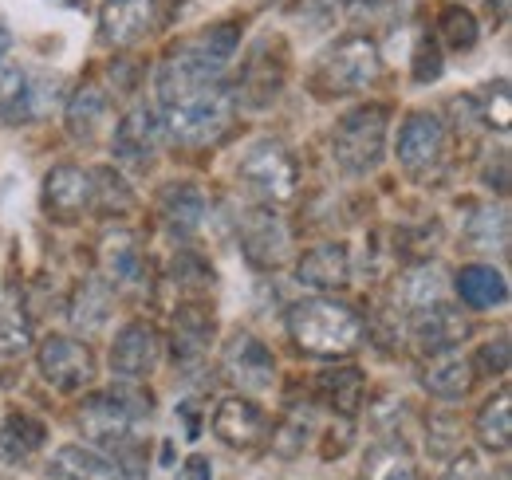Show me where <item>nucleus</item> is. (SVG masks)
I'll use <instances>...</instances> for the list:
<instances>
[{
    "mask_svg": "<svg viewBox=\"0 0 512 480\" xmlns=\"http://www.w3.org/2000/svg\"><path fill=\"white\" fill-rule=\"evenodd\" d=\"M241 44V28L233 20L209 24L197 36L174 44L158 71L154 91L162 107V126L182 146H209L233 122V91L225 87V67Z\"/></svg>",
    "mask_w": 512,
    "mask_h": 480,
    "instance_id": "obj_1",
    "label": "nucleus"
},
{
    "mask_svg": "<svg viewBox=\"0 0 512 480\" xmlns=\"http://www.w3.org/2000/svg\"><path fill=\"white\" fill-rule=\"evenodd\" d=\"M150 410H154V398H150V390H142V386H134V382H119V386H111V390H99V394H91V398H83L79 402V429L91 437V441H99V445H107V449H119L123 453V461H115L119 469H130L138 457V429L150 421Z\"/></svg>",
    "mask_w": 512,
    "mask_h": 480,
    "instance_id": "obj_2",
    "label": "nucleus"
},
{
    "mask_svg": "<svg viewBox=\"0 0 512 480\" xmlns=\"http://www.w3.org/2000/svg\"><path fill=\"white\" fill-rule=\"evenodd\" d=\"M288 335L304 355L316 359H347L363 347V319L355 307L331 300V296H312L300 300L288 311Z\"/></svg>",
    "mask_w": 512,
    "mask_h": 480,
    "instance_id": "obj_3",
    "label": "nucleus"
},
{
    "mask_svg": "<svg viewBox=\"0 0 512 480\" xmlns=\"http://www.w3.org/2000/svg\"><path fill=\"white\" fill-rule=\"evenodd\" d=\"M386 107L379 103H363L355 111H347L343 119L335 122V134H331V154L339 162L343 174L351 178H363L371 170H379L386 154Z\"/></svg>",
    "mask_w": 512,
    "mask_h": 480,
    "instance_id": "obj_4",
    "label": "nucleus"
},
{
    "mask_svg": "<svg viewBox=\"0 0 512 480\" xmlns=\"http://www.w3.org/2000/svg\"><path fill=\"white\" fill-rule=\"evenodd\" d=\"M383 71V56H379V44L367 36V32H351L343 36L316 67V91L323 99L331 95H355V91H367Z\"/></svg>",
    "mask_w": 512,
    "mask_h": 480,
    "instance_id": "obj_5",
    "label": "nucleus"
},
{
    "mask_svg": "<svg viewBox=\"0 0 512 480\" xmlns=\"http://www.w3.org/2000/svg\"><path fill=\"white\" fill-rule=\"evenodd\" d=\"M237 178L249 185V193H256L264 205H288L300 189V162L272 138H260L245 150Z\"/></svg>",
    "mask_w": 512,
    "mask_h": 480,
    "instance_id": "obj_6",
    "label": "nucleus"
},
{
    "mask_svg": "<svg viewBox=\"0 0 512 480\" xmlns=\"http://www.w3.org/2000/svg\"><path fill=\"white\" fill-rule=\"evenodd\" d=\"M40 362V374L48 386H56L60 394H75L83 386L95 382V355L83 339H71V335H48L36 351Z\"/></svg>",
    "mask_w": 512,
    "mask_h": 480,
    "instance_id": "obj_7",
    "label": "nucleus"
},
{
    "mask_svg": "<svg viewBox=\"0 0 512 480\" xmlns=\"http://www.w3.org/2000/svg\"><path fill=\"white\" fill-rule=\"evenodd\" d=\"M446 122L430 111H414L406 115L402 130H398V162L406 174L414 178H426L434 166L446 162Z\"/></svg>",
    "mask_w": 512,
    "mask_h": 480,
    "instance_id": "obj_8",
    "label": "nucleus"
},
{
    "mask_svg": "<svg viewBox=\"0 0 512 480\" xmlns=\"http://www.w3.org/2000/svg\"><path fill=\"white\" fill-rule=\"evenodd\" d=\"M237 237H241V252L245 260L268 272V268H280L292 252V233L288 225L280 221V213H272V205H260L249 209L241 221H237Z\"/></svg>",
    "mask_w": 512,
    "mask_h": 480,
    "instance_id": "obj_9",
    "label": "nucleus"
},
{
    "mask_svg": "<svg viewBox=\"0 0 512 480\" xmlns=\"http://www.w3.org/2000/svg\"><path fill=\"white\" fill-rule=\"evenodd\" d=\"M91 201H95V181H91V170H79V166H56V170L44 178L40 205H44V213H48L56 225H75L83 213H91Z\"/></svg>",
    "mask_w": 512,
    "mask_h": 480,
    "instance_id": "obj_10",
    "label": "nucleus"
},
{
    "mask_svg": "<svg viewBox=\"0 0 512 480\" xmlns=\"http://www.w3.org/2000/svg\"><path fill=\"white\" fill-rule=\"evenodd\" d=\"M158 146H162V119L150 107L127 111L123 122L115 126V138H111V154L127 170H150L158 158Z\"/></svg>",
    "mask_w": 512,
    "mask_h": 480,
    "instance_id": "obj_11",
    "label": "nucleus"
},
{
    "mask_svg": "<svg viewBox=\"0 0 512 480\" xmlns=\"http://www.w3.org/2000/svg\"><path fill=\"white\" fill-rule=\"evenodd\" d=\"M284 71H288L284 52H276V60H272V40H256L245 63H241V79L233 87V103H245V107L276 103V95L284 87Z\"/></svg>",
    "mask_w": 512,
    "mask_h": 480,
    "instance_id": "obj_12",
    "label": "nucleus"
},
{
    "mask_svg": "<svg viewBox=\"0 0 512 480\" xmlns=\"http://www.w3.org/2000/svg\"><path fill=\"white\" fill-rule=\"evenodd\" d=\"M162 0H103L99 8V40L107 48H130L158 28Z\"/></svg>",
    "mask_w": 512,
    "mask_h": 480,
    "instance_id": "obj_13",
    "label": "nucleus"
},
{
    "mask_svg": "<svg viewBox=\"0 0 512 480\" xmlns=\"http://www.w3.org/2000/svg\"><path fill=\"white\" fill-rule=\"evenodd\" d=\"M406 319H410V339H414V347L426 351V355L453 351V347L465 343L469 331H473V323L446 300L430 303V307H422V311H410Z\"/></svg>",
    "mask_w": 512,
    "mask_h": 480,
    "instance_id": "obj_14",
    "label": "nucleus"
},
{
    "mask_svg": "<svg viewBox=\"0 0 512 480\" xmlns=\"http://www.w3.org/2000/svg\"><path fill=\"white\" fill-rule=\"evenodd\" d=\"M221 366H225V374L241 386V390H268L272 382H276V359H272V351L249 335V331H237L233 339H229V347H225V355H221Z\"/></svg>",
    "mask_w": 512,
    "mask_h": 480,
    "instance_id": "obj_15",
    "label": "nucleus"
},
{
    "mask_svg": "<svg viewBox=\"0 0 512 480\" xmlns=\"http://www.w3.org/2000/svg\"><path fill=\"white\" fill-rule=\"evenodd\" d=\"M162 359V335L150 327V323H127L119 335H115V347H111V370L127 382L146 378Z\"/></svg>",
    "mask_w": 512,
    "mask_h": 480,
    "instance_id": "obj_16",
    "label": "nucleus"
},
{
    "mask_svg": "<svg viewBox=\"0 0 512 480\" xmlns=\"http://www.w3.org/2000/svg\"><path fill=\"white\" fill-rule=\"evenodd\" d=\"M213 433L229 449H253V445H260V437L268 433V418H264V410L256 406L253 398L233 394V398L217 402V410H213Z\"/></svg>",
    "mask_w": 512,
    "mask_h": 480,
    "instance_id": "obj_17",
    "label": "nucleus"
},
{
    "mask_svg": "<svg viewBox=\"0 0 512 480\" xmlns=\"http://www.w3.org/2000/svg\"><path fill=\"white\" fill-rule=\"evenodd\" d=\"M296 280L316 292H343L351 284V252L343 244H316L296 260Z\"/></svg>",
    "mask_w": 512,
    "mask_h": 480,
    "instance_id": "obj_18",
    "label": "nucleus"
},
{
    "mask_svg": "<svg viewBox=\"0 0 512 480\" xmlns=\"http://www.w3.org/2000/svg\"><path fill=\"white\" fill-rule=\"evenodd\" d=\"M213 311L205 300H182L174 311V359L193 366V362L205 359L209 343H213Z\"/></svg>",
    "mask_w": 512,
    "mask_h": 480,
    "instance_id": "obj_19",
    "label": "nucleus"
},
{
    "mask_svg": "<svg viewBox=\"0 0 512 480\" xmlns=\"http://www.w3.org/2000/svg\"><path fill=\"white\" fill-rule=\"evenodd\" d=\"M209 213V201L197 185H166L158 197V221L174 240H190Z\"/></svg>",
    "mask_w": 512,
    "mask_h": 480,
    "instance_id": "obj_20",
    "label": "nucleus"
},
{
    "mask_svg": "<svg viewBox=\"0 0 512 480\" xmlns=\"http://www.w3.org/2000/svg\"><path fill=\"white\" fill-rule=\"evenodd\" d=\"M99 272L111 288H127L138 280L142 272V240L130 229H111L107 237L99 240Z\"/></svg>",
    "mask_w": 512,
    "mask_h": 480,
    "instance_id": "obj_21",
    "label": "nucleus"
},
{
    "mask_svg": "<svg viewBox=\"0 0 512 480\" xmlns=\"http://www.w3.org/2000/svg\"><path fill=\"white\" fill-rule=\"evenodd\" d=\"M422 386L438 402H461L473 390V366H469V359H461L453 351H438L422 370Z\"/></svg>",
    "mask_w": 512,
    "mask_h": 480,
    "instance_id": "obj_22",
    "label": "nucleus"
},
{
    "mask_svg": "<svg viewBox=\"0 0 512 480\" xmlns=\"http://www.w3.org/2000/svg\"><path fill=\"white\" fill-rule=\"evenodd\" d=\"M453 288H457L461 303L473 307V311H489V307H501L509 300V280L493 264H465L457 272Z\"/></svg>",
    "mask_w": 512,
    "mask_h": 480,
    "instance_id": "obj_23",
    "label": "nucleus"
},
{
    "mask_svg": "<svg viewBox=\"0 0 512 480\" xmlns=\"http://www.w3.org/2000/svg\"><path fill=\"white\" fill-rule=\"evenodd\" d=\"M48 477L52 480H123V469H119L115 461H107L103 453H95V449L64 445V449L52 457Z\"/></svg>",
    "mask_w": 512,
    "mask_h": 480,
    "instance_id": "obj_24",
    "label": "nucleus"
},
{
    "mask_svg": "<svg viewBox=\"0 0 512 480\" xmlns=\"http://www.w3.org/2000/svg\"><path fill=\"white\" fill-rule=\"evenodd\" d=\"M363 394H367V378L359 366H339L320 374V402L339 418H355L363 406Z\"/></svg>",
    "mask_w": 512,
    "mask_h": 480,
    "instance_id": "obj_25",
    "label": "nucleus"
},
{
    "mask_svg": "<svg viewBox=\"0 0 512 480\" xmlns=\"http://www.w3.org/2000/svg\"><path fill=\"white\" fill-rule=\"evenodd\" d=\"M67 134L75 138V142H91L95 134H99V126L107 122V95L99 91V87H79L71 99H67Z\"/></svg>",
    "mask_w": 512,
    "mask_h": 480,
    "instance_id": "obj_26",
    "label": "nucleus"
},
{
    "mask_svg": "<svg viewBox=\"0 0 512 480\" xmlns=\"http://www.w3.org/2000/svg\"><path fill=\"white\" fill-rule=\"evenodd\" d=\"M394 296H398L406 315L410 311H422L430 303H442L446 300V292H442V268L438 264H414V268H406L402 280H398V288H394Z\"/></svg>",
    "mask_w": 512,
    "mask_h": 480,
    "instance_id": "obj_27",
    "label": "nucleus"
},
{
    "mask_svg": "<svg viewBox=\"0 0 512 480\" xmlns=\"http://www.w3.org/2000/svg\"><path fill=\"white\" fill-rule=\"evenodd\" d=\"M512 394L509 386H501L481 410H477V441L489 449V453H505L512 441Z\"/></svg>",
    "mask_w": 512,
    "mask_h": 480,
    "instance_id": "obj_28",
    "label": "nucleus"
},
{
    "mask_svg": "<svg viewBox=\"0 0 512 480\" xmlns=\"http://www.w3.org/2000/svg\"><path fill=\"white\" fill-rule=\"evenodd\" d=\"M44 437H48V429L40 418L8 414V421L0 425V461H28L44 445Z\"/></svg>",
    "mask_w": 512,
    "mask_h": 480,
    "instance_id": "obj_29",
    "label": "nucleus"
},
{
    "mask_svg": "<svg viewBox=\"0 0 512 480\" xmlns=\"http://www.w3.org/2000/svg\"><path fill=\"white\" fill-rule=\"evenodd\" d=\"M67 315L79 331H99L111 315V284L107 280H83L67 303Z\"/></svg>",
    "mask_w": 512,
    "mask_h": 480,
    "instance_id": "obj_30",
    "label": "nucleus"
},
{
    "mask_svg": "<svg viewBox=\"0 0 512 480\" xmlns=\"http://www.w3.org/2000/svg\"><path fill=\"white\" fill-rule=\"evenodd\" d=\"M36 115V91L32 79L20 67H4L0 71V122L20 126Z\"/></svg>",
    "mask_w": 512,
    "mask_h": 480,
    "instance_id": "obj_31",
    "label": "nucleus"
},
{
    "mask_svg": "<svg viewBox=\"0 0 512 480\" xmlns=\"http://www.w3.org/2000/svg\"><path fill=\"white\" fill-rule=\"evenodd\" d=\"M434 32H438L434 40H442L449 52H473L477 40H481V24L465 4H446L438 12V28Z\"/></svg>",
    "mask_w": 512,
    "mask_h": 480,
    "instance_id": "obj_32",
    "label": "nucleus"
},
{
    "mask_svg": "<svg viewBox=\"0 0 512 480\" xmlns=\"http://www.w3.org/2000/svg\"><path fill=\"white\" fill-rule=\"evenodd\" d=\"M91 181H95V201H91V213L99 217H123L134 209V193H130L127 178L111 166L103 170H91Z\"/></svg>",
    "mask_w": 512,
    "mask_h": 480,
    "instance_id": "obj_33",
    "label": "nucleus"
},
{
    "mask_svg": "<svg viewBox=\"0 0 512 480\" xmlns=\"http://www.w3.org/2000/svg\"><path fill=\"white\" fill-rule=\"evenodd\" d=\"M363 480H414V461L394 441H379L363 457Z\"/></svg>",
    "mask_w": 512,
    "mask_h": 480,
    "instance_id": "obj_34",
    "label": "nucleus"
},
{
    "mask_svg": "<svg viewBox=\"0 0 512 480\" xmlns=\"http://www.w3.org/2000/svg\"><path fill=\"white\" fill-rule=\"evenodd\" d=\"M170 284L186 296V300H205V292L213 288V268L197 256V252H178L170 264Z\"/></svg>",
    "mask_w": 512,
    "mask_h": 480,
    "instance_id": "obj_35",
    "label": "nucleus"
},
{
    "mask_svg": "<svg viewBox=\"0 0 512 480\" xmlns=\"http://www.w3.org/2000/svg\"><path fill=\"white\" fill-rule=\"evenodd\" d=\"M473 111L481 115V122L497 134H509V122H512V99H509V83L497 79L489 83L481 95H473Z\"/></svg>",
    "mask_w": 512,
    "mask_h": 480,
    "instance_id": "obj_36",
    "label": "nucleus"
},
{
    "mask_svg": "<svg viewBox=\"0 0 512 480\" xmlns=\"http://www.w3.org/2000/svg\"><path fill=\"white\" fill-rule=\"evenodd\" d=\"M312 429H316L312 410H288V418L280 421L276 433H272V449H276L280 457H296V453H304V445L312 441Z\"/></svg>",
    "mask_w": 512,
    "mask_h": 480,
    "instance_id": "obj_37",
    "label": "nucleus"
},
{
    "mask_svg": "<svg viewBox=\"0 0 512 480\" xmlns=\"http://www.w3.org/2000/svg\"><path fill=\"white\" fill-rule=\"evenodd\" d=\"M32 351V327L20 311L0 315V359H20Z\"/></svg>",
    "mask_w": 512,
    "mask_h": 480,
    "instance_id": "obj_38",
    "label": "nucleus"
},
{
    "mask_svg": "<svg viewBox=\"0 0 512 480\" xmlns=\"http://www.w3.org/2000/svg\"><path fill=\"white\" fill-rule=\"evenodd\" d=\"M442 79V52L434 36H422L414 48V83H438Z\"/></svg>",
    "mask_w": 512,
    "mask_h": 480,
    "instance_id": "obj_39",
    "label": "nucleus"
},
{
    "mask_svg": "<svg viewBox=\"0 0 512 480\" xmlns=\"http://www.w3.org/2000/svg\"><path fill=\"white\" fill-rule=\"evenodd\" d=\"M473 366V374H485V378H501L505 370H509V339L501 335L497 343H485L481 351H477V359L469 362Z\"/></svg>",
    "mask_w": 512,
    "mask_h": 480,
    "instance_id": "obj_40",
    "label": "nucleus"
},
{
    "mask_svg": "<svg viewBox=\"0 0 512 480\" xmlns=\"http://www.w3.org/2000/svg\"><path fill=\"white\" fill-rule=\"evenodd\" d=\"M351 437H355L351 418H339V425L327 429V441H331V445H323V457H327V461H331V457H343V453L351 449Z\"/></svg>",
    "mask_w": 512,
    "mask_h": 480,
    "instance_id": "obj_41",
    "label": "nucleus"
},
{
    "mask_svg": "<svg viewBox=\"0 0 512 480\" xmlns=\"http://www.w3.org/2000/svg\"><path fill=\"white\" fill-rule=\"evenodd\" d=\"M442 480H485V469H481V461L473 453H457Z\"/></svg>",
    "mask_w": 512,
    "mask_h": 480,
    "instance_id": "obj_42",
    "label": "nucleus"
},
{
    "mask_svg": "<svg viewBox=\"0 0 512 480\" xmlns=\"http://www.w3.org/2000/svg\"><path fill=\"white\" fill-rule=\"evenodd\" d=\"M339 8H343V0H304L300 4V16L312 20V24H327V20H335Z\"/></svg>",
    "mask_w": 512,
    "mask_h": 480,
    "instance_id": "obj_43",
    "label": "nucleus"
},
{
    "mask_svg": "<svg viewBox=\"0 0 512 480\" xmlns=\"http://www.w3.org/2000/svg\"><path fill=\"white\" fill-rule=\"evenodd\" d=\"M178 480H213V461L205 453H193V457H186Z\"/></svg>",
    "mask_w": 512,
    "mask_h": 480,
    "instance_id": "obj_44",
    "label": "nucleus"
},
{
    "mask_svg": "<svg viewBox=\"0 0 512 480\" xmlns=\"http://www.w3.org/2000/svg\"><path fill=\"white\" fill-rule=\"evenodd\" d=\"M8 48H12V28H8L4 20H0V60L8 56Z\"/></svg>",
    "mask_w": 512,
    "mask_h": 480,
    "instance_id": "obj_45",
    "label": "nucleus"
},
{
    "mask_svg": "<svg viewBox=\"0 0 512 480\" xmlns=\"http://www.w3.org/2000/svg\"><path fill=\"white\" fill-rule=\"evenodd\" d=\"M56 4H67V8H83L87 0H56Z\"/></svg>",
    "mask_w": 512,
    "mask_h": 480,
    "instance_id": "obj_46",
    "label": "nucleus"
}]
</instances>
